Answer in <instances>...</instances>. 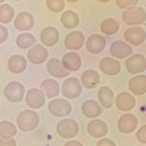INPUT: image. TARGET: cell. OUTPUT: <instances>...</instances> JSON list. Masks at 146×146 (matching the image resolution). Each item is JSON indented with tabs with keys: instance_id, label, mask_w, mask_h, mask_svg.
<instances>
[{
	"instance_id": "32",
	"label": "cell",
	"mask_w": 146,
	"mask_h": 146,
	"mask_svg": "<svg viewBox=\"0 0 146 146\" xmlns=\"http://www.w3.org/2000/svg\"><path fill=\"white\" fill-rule=\"evenodd\" d=\"M15 18V10L9 4L0 5V23H9Z\"/></svg>"
},
{
	"instance_id": "14",
	"label": "cell",
	"mask_w": 146,
	"mask_h": 146,
	"mask_svg": "<svg viewBox=\"0 0 146 146\" xmlns=\"http://www.w3.org/2000/svg\"><path fill=\"white\" fill-rule=\"evenodd\" d=\"M49 56L48 50L41 44H37L27 52V58L33 64L43 63Z\"/></svg>"
},
{
	"instance_id": "12",
	"label": "cell",
	"mask_w": 146,
	"mask_h": 146,
	"mask_svg": "<svg viewBox=\"0 0 146 146\" xmlns=\"http://www.w3.org/2000/svg\"><path fill=\"white\" fill-rule=\"evenodd\" d=\"M106 47V40L100 34H92L86 41V49L91 54H100Z\"/></svg>"
},
{
	"instance_id": "17",
	"label": "cell",
	"mask_w": 146,
	"mask_h": 146,
	"mask_svg": "<svg viewBox=\"0 0 146 146\" xmlns=\"http://www.w3.org/2000/svg\"><path fill=\"white\" fill-rule=\"evenodd\" d=\"M60 39V32L54 27H46L40 33V40L43 45L47 47L55 46Z\"/></svg>"
},
{
	"instance_id": "19",
	"label": "cell",
	"mask_w": 146,
	"mask_h": 146,
	"mask_svg": "<svg viewBox=\"0 0 146 146\" xmlns=\"http://www.w3.org/2000/svg\"><path fill=\"white\" fill-rule=\"evenodd\" d=\"M60 62L67 71H77L81 68L82 65L81 56L74 52H69V53L65 54Z\"/></svg>"
},
{
	"instance_id": "13",
	"label": "cell",
	"mask_w": 146,
	"mask_h": 146,
	"mask_svg": "<svg viewBox=\"0 0 146 146\" xmlns=\"http://www.w3.org/2000/svg\"><path fill=\"white\" fill-rule=\"evenodd\" d=\"M109 52L113 58L123 60V58H126L127 56L131 55L133 48L128 43H126V42H123L121 40H117V41H114L111 44Z\"/></svg>"
},
{
	"instance_id": "10",
	"label": "cell",
	"mask_w": 146,
	"mask_h": 146,
	"mask_svg": "<svg viewBox=\"0 0 146 146\" xmlns=\"http://www.w3.org/2000/svg\"><path fill=\"white\" fill-rule=\"evenodd\" d=\"M34 23L35 20L31 14L28 12H21L14 21V27L20 31H27L34 27Z\"/></svg>"
},
{
	"instance_id": "41",
	"label": "cell",
	"mask_w": 146,
	"mask_h": 146,
	"mask_svg": "<svg viewBox=\"0 0 146 146\" xmlns=\"http://www.w3.org/2000/svg\"><path fill=\"white\" fill-rule=\"evenodd\" d=\"M67 2H70V3H75V2H78L79 0H66Z\"/></svg>"
},
{
	"instance_id": "26",
	"label": "cell",
	"mask_w": 146,
	"mask_h": 146,
	"mask_svg": "<svg viewBox=\"0 0 146 146\" xmlns=\"http://www.w3.org/2000/svg\"><path fill=\"white\" fill-rule=\"evenodd\" d=\"M98 98L100 104L105 108H111L114 104V93L109 87H101L98 90Z\"/></svg>"
},
{
	"instance_id": "25",
	"label": "cell",
	"mask_w": 146,
	"mask_h": 146,
	"mask_svg": "<svg viewBox=\"0 0 146 146\" xmlns=\"http://www.w3.org/2000/svg\"><path fill=\"white\" fill-rule=\"evenodd\" d=\"M81 84L86 89H95L100 84V74L93 69L86 70L81 76Z\"/></svg>"
},
{
	"instance_id": "42",
	"label": "cell",
	"mask_w": 146,
	"mask_h": 146,
	"mask_svg": "<svg viewBox=\"0 0 146 146\" xmlns=\"http://www.w3.org/2000/svg\"><path fill=\"white\" fill-rule=\"evenodd\" d=\"M4 1H5V0H0V3H3Z\"/></svg>"
},
{
	"instance_id": "16",
	"label": "cell",
	"mask_w": 146,
	"mask_h": 146,
	"mask_svg": "<svg viewBox=\"0 0 146 146\" xmlns=\"http://www.w3.org/2000/svg\"><path fill=\"white\" fill-rule=\"evenodd\" d=\"M135 106V98L127 92L119 94L116 96V107L122 112H129Z\"/></svg>"
},
{
	"instance_id": "37",
	"label": "cell",
	"mask_w": 146,
	"mask_h": 146,
	"mask_svg": "<svg viewBox=\"0 0 146 146\" xmlns=\"http://www.w3.org/2000/svg\"><path fill=\"white\" fill-rule=\"evenodd\" d=\"M96 146H116V144L114 141L109 139V138H102V139L98 140Z\"/></svg>"
},
{
	"instance_id": "21",
	"label": "cell",
	"mask_w": 146,
	"mask_h": 146,
	"mask_svg": "<svg viewBox=\"0 0 146 146\" xmlns=\"http://www.w3.org/2000/svg\"><path fill=\"white\" fill-rule=\"evenodd\" d=\"M88 133L93 137H103L108 133V127L102 120H92L87 128Z\"/></svg>"
},
{
	"instance_id": "44",
	"label": "cell",
	"mask_w": 146,
	"mask_h": 146,
	"mask_svg": "<svg viewBox=\"0 0 146 146\" xmlns=\"http://www.w3.org/2000/svg\"><path fill=\"white\" fill-rule=\"evenodd\" d=\"M141 146H145V145H141Z\"/></svg>"
},
{
	"instance_id": "27",
	"label": "cell",
	"mask_w": 146,
	"mask_h": 146,
	"mask_svg": "<svg viewBox=\"0 0 146 146\" xmlns=\"http://www.w3.org/2000/svg\"><path fill=\"white\" fill-rule=\"evenodd\" d=\"M60 22H62V25L65 28L72 29V28H75L79 25L80 19L77 13H75L74 11L68 10V11H64L62 14Z\"/></svg>"
},
{
	"instance_id": "22",
	"label": "cell",
	"mask_w": 146,
	"mask_h": 146,
	"mask_svg": "<svg viewBox=\"0 0 146 146\" xmlns=\"http://www.w3.org/2000/svg\"><path fill=\"white\" fill-rule=\"evenodd\" d=\"M47 70L52 76L56 78H63L69 75V71H67L63 67L62 62L56 58H52L47 63Z\"/></svg>"
},
{
	"instance_id": "39",
	"label": "cell",
	"mask_w": 146,
	"mask_h": 146,
	"mask_svg": "<svg viewBox=\"0 0 146 146\" xmlns=\"http://www.w3.org/2000/svg\"><path fill=\"white\" fill-rule=\"evenodd\" d=\"M64 146H83V144L77 140H70V141H67L64 144Z\"/></svg>"
},
{
	"instance_id": "24",
	"label": "cell",
	"mask_w": 146,
	"mask_h": 146,
	"mask_svg": "<svg viewBox=\"0 0 146 146\" xmlns=\"http://www.w3.org/2000/svg\"><path fill=\"white\" fill-rule=\"evenodd\" d=\"M82 113L84 114L85 117L90 119H95L96 117H98L102 112L101 106L100 105V103H98L96 100H86L85 102L82 104L81 107Z\"/></svg>"
},
{
	"instance_id": "11",
	"label": "cell",
	"mask_w": 146,
	"mask_h": 146,
	"mask_svg": "<svg viewBox=\"0 0 146 146\" xmlns=\"http://www.w3.org/2000/svg\"><path fill=\"white\" fill-rule=\"evenodd\" d=\"M137 118L131 113H127L120 117L118 121V129L123 133H131L137 128Z\"/></svg>"
},
{
	"instance_id": "8",
	"label": "cell",
	"mask_w": 146,
	"mask_h": 146,
	"mask_svg": "<svg viewBox=\"0 0 146 146\" xmlns=\"http://www.w3.org/2000/svg\"><path fill=\"white\" fill-rule=\"evenodd\" d=\"M124 38L133 46H139L146 39L145 30L140 27H131L125 30Z\"/></svg>"
},
{
	"instance_id": "38",
	"label": "cell",
	"mask_w": 146,
	"mask_h": 146,
	"mask_svg": "<svg viewBox=\"0 0 146 146\" xmlns=\"http://www.w3.org/2000/svg\"><path fill=\"white\" fill-rule=\"evenodd\" d=\"M0 146H17V143L13 138H9V139L0 138Z\"/></svg>"
},
{
	"instance_id": "15",
	"label": "cell",
	"mask_w": 146,
	"mask_h": 146,
	"mask_svg": "<svg viewBox=\"0 0 146 146\" xmlns=\"http://www.w3.org/2000/svg\"><path fill=\"white\" fill-rule=\"evenodd\" d=\"M85 43V36L81 31L75 30L69 32L64 39V46L67 50H80Z\"/></svg>"
},
{
	"instance_id": "30",
	"label": "cell",
	"mask_w": 146,
	"mask_h": 146,
	"mask_svg": "<svg viewBox=\"0 0 146 146\" xmlns=\"http://www.w3.org/2000/svg\"><path fill=\"white\" fill-rule=\"evenodd\" d=\"M17 128L12 122L2 121L0 122V137L9 139L17 135Z\"/></svg>"
},
{
	"instance_id": "35",
	"label": "cell",
	"mask_w": 146,
	"mask_h": 146,
	"mask_svg": "<svg viewBox=\"0 0 146 146\" xmlns=\"http://www.w3.org/2000/svg\"><path fill=\"white\" fill-rule=\"evenodd\" d=\"M136 138L140 143H142L143 145L146 143V126L143 125L141 128L138 129L136 133Z\"/></svg>"
},
{
	"instance_id": "1",
	"label": "cell",
	"mask_w": 146,
	"mask_h": 146,
	"mask_svg": "<svg viewBox=\"0 0 146 146\" xmlns=\"http://www.w3.org/2000/svg\"><path fill=\"white\" fill-rule=\"evenodd\" d=\"M18 128L23 131H31L39 125V115L33 110H23L18 115Z\"/></svg>"
},
{
	"instance_id": "20",
	"label": "cell",
	"mask_w": 146,
	"mask_h": 146,
	"mask_svg": "<svg viewBox=\"0 0 146 146\" xmlns=\"http://www.w3.org/2000/svg\"><path fill=\"white\" fill-rule=\"evenodd\" d=\"M7 67L14 74H20L27 69V60L22 55H14L7 62Z\"/></svg>"
},
{
	"instance_id": "6",
	"label": "cell",
	"mask_w": 146,
	"mask_h": 146,
	"mask_svg": "<svg viewBox=\"0 0 146 146\" xmlns=\"http://www.w3.org/2000/svg\"><path fill=\"white\" fill-rule=\"evenodd\" d=\"M49 112L55 117H65L71 113L72 106L67 100L62 98H56L49 102Z\"/></svg>"
},
{
	"instance_id": "43",
	"label": "cell",
	"mask_w": 146,
	"mask_h": 146,
	"mask_svg": "<svg viewBox=\"0 0 146 146\" xmlns=\"http://www.w3.org/2000/svg\"><path fill=\"white\" fill-rule=\"evenodd\" d=\"M15 1H21V0H15Z\"/></svg>"
},
{
	"instance_id": "7",
	"label": "cell",
	"mask_w": 146,
	"mask_h": 146,
	"mask_svg": "<svg viewBox=\"0 0 146 146\" xmlns=\"http://www.w3.org/2000/svg\"><path fill=\"white\" fill-rule=\"evenodd\" d=\"M126 69L131 74L142 73L146 69V58L141 54H135L126 60Z\"/></svg>"
},
{
	"instance_id": "33",
	"label": "cell",
	"mask_w": 146,
	"mask_h": 146,
	"mask_svg": "<svg viewBox=\"0 0 146 146\" xmlns=\"http://www.w3.org/2000/svg\"><path fill=\"white\" fill-rule=\"evenodd\" d=\"M46 7L51 12L60 13L65 8L64 0H46Z\"/></svg>"
},
{
	"instance_id": "4",
	"label": "cell",
	"mask_w": 146,
	"mask_h": 146,
	"mask_svg": "<svg viewBox=\"0 0 146 146\" xmlns=\"http://www.w3.org/2000/svg\"><path fill=\"white\" fill-rule=\"evenodd\" d=\"M56 133L63 138H72L79 133V125L73 119H64L58 122Z\"/></svg>"
},
{
	"instance_id": "36",
	"label": "cell",
	"mask_w": 146,
	"mask_h": 146,
	"mask_svg": "<svg viewBox=\"0 0 146 146\" xmlns=\"http://www.w3.org/2000/svg\"><path fill=\"white\" fill-rule=\"evenodd\" d=\"M9 37V31L8 29L3 27L2 25H0V44L6 42V40L8 39Z\"/></svg>"
},
{
	"instance_id": "23",
	"label": "cell",
	"mask_w": 146,
	"mask_h": 146,
	"mask_svg": "<svg viewBox=\"0 0 146 146\" xmlns=\"http://www.w3.org/2000/svg\"><path fill=\"white\" fill-rule=\"evenodd\" d=\"M129 89L133 95L142 96L146 93V75H137L129 82Z\"/></svg>"
},
{
	"instance_id": "31",
	"label": "cell",
	"mask_w": 146,
	"mask_h": 146,
	"mask_svg": "<svg viewBox=\"0 0 146 146\" xmlns=\"http://www.w3.org/2000/svg\"><path fill=\"white\" fill-rule=\"evenodd\" d=\"M16 43L19 48L21 49H27L33 46V44L36 43V38L31 33H21L18 35L16 39Z\"/></svg>"
},
{
	"instance_id": "40",
	"label": "cell",
	"mask_w": 146,
	"mask_h": 146,
	"mask_svg": "<svg viewBox=\"0 0 146 146\" xmlns=\"http://www.w3.org/2000/svg\"><path fill=\"white\" fill-rule=\"evenodd\" d=\"M98 2H100V3H107V2L111 1V0H98Z\"/></svg>"
},
{
	"instance_id": "2",
	"label": "cell",
	"mask_w": 146,
	"mask_h": 146,
	"mask_svg": "<svg viewBox=\"0 0 146 146\" xmlns=\"http://www.w3.org/2000/svg\"><path fill=\"white\" fill-rule=\"evenodd\" d=\"M123 22L128 25H139L145 23L146 13L141 7H129L122 14Z\"/></svg>"
},
{
	"instance_id": "5",
	"label": "cell",
	"mask_w": 146,
	"mask_h": 146,
	"mask_svg": "<svg viewBox=\"0 0 146 146\" xmlns=\"http://www.w3.org/2000/svg\"><path fill=\"white\" fill-rule=\"evenodd\" d=\"M82 85L80 81L75 77H69L63 82L62 92L64 98L73 100L82 94Z\"/></svg>"
},
{
	"instance_id": "28",
	"label": "cell",
	"mask_w": 146,
	"mask_h": 146,
	"mask_svg": "<svg viewBox=\"0 0 146 146\" xmlns=\"http://www.w3.org/2000/svg\"><path fill=\"white\" fill-rule=\"evenodd\" d=\"M41 89L45 96L49 98H54L60 94V84L54 79H46L41 83Z\"/></svg>"
},
{
	"instance_id": "3",
	"label": "cell",
	"mask_w": 146,
	"mask_h": 146,
	"mask_svg": "<svg viewBox=\"0 0 146 146\" xmlns=\"http://www.w3.org/2000/svg\"><path fill=\"white\" fill-rule=\"evenodd\" d=\"M3 93L7 100H9L10 102H20L23 100L25 90L22 83L13 81L6 85Z\"/></svg>"
},
{
	"instance_id": "9",
	"label": "cell",
	"mask_w": 146,
	"mask_h": 146,
	"mask_svg": "<svg viewBox=\"0 0 146 146\" xmlns=\"http://www.w3.org/2000/svg\"><path fill=\"white\" fill-rule=\"evenodd\" d=\"M45 94L39 89H29L25 95V102L32 109H39L45 104Z\"/></svg>"
},
{
	"instance_id": "18",
	"label": "cell",
	"mask_w": 146,
	"mask_h": 146,
	"mask_svg": "<svg viewBox=\"0 0 146 146\" xmlns=\"http://www.w3.org/2000/svg\"><path fill=\"white\" fill-rule=\"evenodd\" d=\"M100 70L108 76H114L121 71V64L119 60L111 58H103L100 62Z\"/></svg>"
},
{
	"instance_id": "34",
	"label": "cell",
	"mask_w": 146,
	"mask_h": 146,
	"mask_svg": "<svg viewBox=\"0 0 146 146\" xmlns=\"http://www.w3.org/2000/svg\"><path fill=\"white\" fill-rule=\"evenodd\" d=\"M115 2L117 7L120 9H127L138 4V0H115Z\"/></svg>"
},
{
	"instance_id": "29",
	"label": "cell",
	"mask_w": 146,
	"mask_h": 146,
	"mask_svg": "<svg viewBox=\"0 0 146 146\" xmlns=\"http://www.w3.org/2000/svg\"><path fill=\"white\" fill-rule=\"evenodd\" d=\"M120 23L113 18H106L100 23V30L103 34L114 35L119 31Z\"/></svg>"
}]
</instances>
